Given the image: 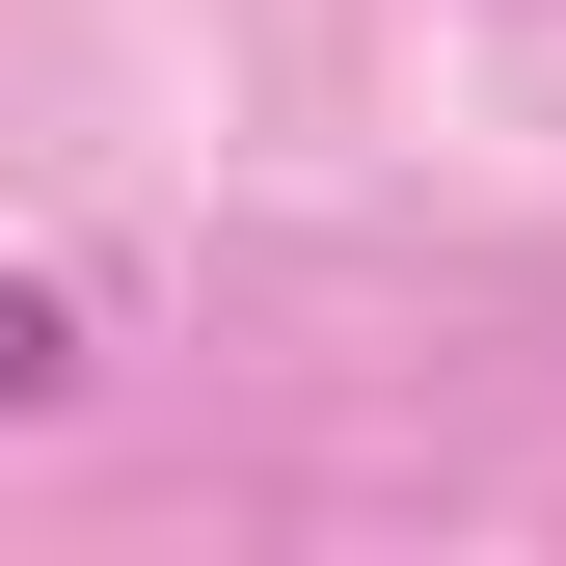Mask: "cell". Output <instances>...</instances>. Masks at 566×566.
I'll list each match as a JSON object with an SVG mask.
<instances>
[{
  "mask_svg": "<svg viewBox=\"0 0 566 566\" xmlns=\"http://www.w3.org/2000/svg\"><path fill=\"white\" fill-rule=\"evenodd\" d=\"M82 378V297H54V270H0V405H54Z\"/></svg>",
  "mask_w": 566,
  "mask_h": 566,
  "instance_id": "cell-1",
  "label": "cell"
}]
</instances>
